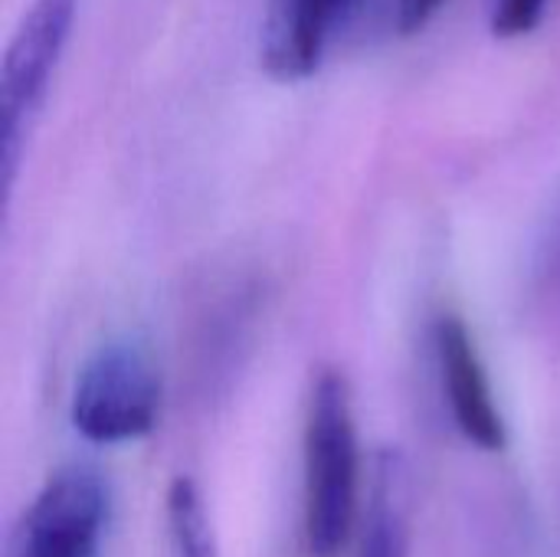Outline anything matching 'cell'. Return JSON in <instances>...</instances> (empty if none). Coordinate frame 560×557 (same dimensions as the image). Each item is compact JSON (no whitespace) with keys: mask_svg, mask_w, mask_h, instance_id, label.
I'll use <instances>...</instances> for the list:
<instances>
[{"mask_svg":"<svg viewBox=\"0 0 560 557\" xmlns=\"http://www.w3.org/2000/svg\"><path fill=\"white\" fill-rule=\"evenodd\" d=\"M361 515V443L348 378L335 368L312 384L302 437V542L308 557H338Z\"/></svg>","mask_w":560,"mask_h":557,"instance_id":"1","label":"cell"},{"mask_svg":"<svg viewBox=\"0 0 560 557\" xmlns=\"http://www.w3.org/2000/svg\"><path fill=\"white\" fill-rule=\"evenodd\" d=\"M75 0H33L20 16L0 66V177L10 194L23 138L46 98L56 62L66 49Z\"/></svg>","mask_w":560,"mask_h":557,"instance_id":"2","label":"cell"},{"mask_svg":"<svg viewBox=\"0 0 560 557\" xmlns=\"http://www.w3.org/2000/svg\"><path fill=\"white\" fill-rule=\"evenodd\" d=\"M161 381L151 361L131 345L98 348L79 371L72 391V427L95 446H121L154 430Z\"/></svg>","mask_w":560,"mask_h":557,"instance_id":"3","label":"cell"},{"mask_svg":"<svg viewBox=\"0 0 560 557\" xmlns=\"http://www.w3.org/2000/svg\"><path fill=\"white\" fill-rule=\"evenodd\" d=\"M108 525V486L98 469H56L33 496L10 557H98Z\"/></svg>","mask_w":560,"mask_h":557,"instance_id":"4","label":"cell"},{"mask_svg":"<svg viewBox=\"0 0 560 557\" xmlns=\"http://www.w3.org/2000/svg\"><path fill=\"white\" fill-rule=\"evenodd\" d=\"M433 348L456 430L486 453L505 450V417L495 404L492 381L466 322L459 315H443L433 328Z\"/></svg>","mask_w":560,"mask_h":557,"instance_id":"5","label":"cell"},{"mask_svg":"<svg viewBox=\"0 0 560 557\" xmlns=\"http://www.w3.org/2000/svg\"><path fill=\"white\" fill-rule=\"evenodd\" d=\"M354 0H269L262 66L272 79L299 82L322 66L335 23Z\"/></svg>","mask_w":560,"mask_h":557,"instance_id":"6","label":"cell"},{"mask_svg":"<svg viewBox=\"0 0 560 557\" xmlns=\"http://www.w3.org/2000/svg\"><path fill=\"white\" fill-rule=\"evenodd\" d=\"M358 557H407V515H404L400 479L394 466H387L377 479V492L371 502Z\"/></svg>","mask_w":560,"mask_h":557,"instance_id":"7","label":"cell"},{"mask_svg":"<svg viewBox=\"0 0 560 557\" xmlns=\"http://www.w3.org/2000/svg\"><path fill=\"white\" fill-rule=\"evenodd\" d=\"M167 538L171 557H217L203 499L190 479H177L167 492Z\"/></svg>","mask_w":560,"mask_h":557,"instance_id":"8","label":"cell"},{"mask_svg":"<svg viewBox=\"0 0 560 557\" xmlns=\"http://www.w3.org/2000/svg\"><path fill=\"white\" fill-rule=\"evenodd\" d=\"M548 0H492V33L502 39L525 36L541 23Z\"/></svg>","mask_w":560,"mask_h":557,"instance_id":"9","label":"cell"},{"mask_svg":"<svg viewBox=\"0 0 560 557\" xmlns=\"http://www.w3.org/2000/svg\"><path fill=\"white\" fill-rule=\"evenodd\" d=\"M443 7V0H404L400 3V16H397V23H400V33H420L430 20H433V13Z\"/></svg>","mask_w":560,"mask_h":557,"instance_id":"10","label":"cell"}]
</instances>
